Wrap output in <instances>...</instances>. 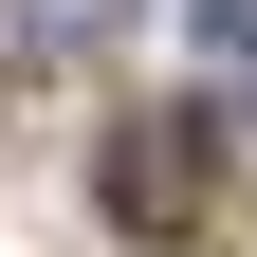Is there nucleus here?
<instances>
[{"label":"nucleus","mask_w":257,"mask_h":257,"mask_svg":"<svg viewBox=\"0 0 257 257\" xmlns=\"http://www.w3.org/2000/svg\"><path fill=\"white\" fill-rule=\"evenodd\" d=\"M92 184H110L128 239H184V220H202V128H110V166H92Z\"/></svg>","instance_id":"nucleus-1"},{"label":"nucleus","mask_w":257,"mask_h":257,"mask_svg":"<svg viewBox=\"0 0 257 257\" xmlns=\"http://www.w3.org/2000/svg\"><path fill=\"white\" fill-rule=\"evenodd\" d=\"M184 37H202V92L257 110V0H184Z\"/></svg>","instance_id":"nucleus-2"},{"label":"nucleus","mask_w":257,"mask_h":257,"mask_svg":"<svg viewBox=\"0 0 257 257\" xmlns=\"http://www.w3.org/2000/svg\"><path fill=\"white\" fill-rule=\"evenodd\" d=\"M37 19H55V37H110V19H128V0H37Z\"/></svg>","instance_id":"nucleus-3"}]
</instances>
